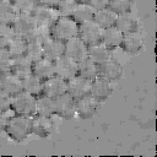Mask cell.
Here are the masks:
<instances>
[{"label": "cell", "mask_w": 157, "mask_h": 157, "mask_svg": "<svg viewBox=\"0 0 157 157\" xmlns=\"http://www.w3.org/2000/svg\"><path fill=\"white\" fill-rule=\"evenodd\" d=\"M5 131L7 134V136L16 141V142H21L23 140H26L31 134H32V129H31V117H25V115H15L12 118H9Z\"/></svg>", "instance_id": "1"}, {"label": "cell", "mask_w": 157, "mask_h": 157, "mask_svg": "<svg viewBox=\"0 0 157 157\" xmlns=\"http://www.w3.org/2000/svg\"><path fill=\"white\" fill-rule=\"evenodd\" d=\"M77 34H78V23L72 17L60 16L50 27V37L61 40L64 43L74 37H77Z\"/></svg>", "instance_id": "2"}, {"label": "cell", "mask_w": 157, "mask_h": 157, "mask_svg": "<svg viewBox=\"0 0 157 157\" xmlns=\"http://www.w3.org/2000/svg\"><path fill=\"white\" fill-rule=\"evenodd\" d=\"M36 108H37V97L32 96L31 93L22 91L12 96L11 109L17 115L33 117L36 114Z\"/></svg>", "instance_id": "3"}, {"label": "cell", "mask_w": 157, "mask_h": 157, "mask_svg": "<svg viewBox=\"0 0 157 157\" xmlns=\"http://www.w3.org/2000/svg\"><path fill=\"white\" fill-rule=\"evenodd\" d=\"M103 28L99 27L93 20L78 23V34L77 37L81 38L88 47L94 45L102 42Z\"/></svg>", "instance_id": "4"}, {"label": "cell", "mask_w": 157, "mask_h": 157, "mask_svg": "<svg viewBox=\"0 0 157 157\" xmlns=\"http://www.w3.org/2000/svg\"><path fill=\"white\" fill-rule=\"evenodd\" d=\"M76 99L72 98L67 92L54 99V114L61 119L71 120L76 115L75 109Z\"/></svg>", "instance_id": "5"}, {"label": "cell", "mask_w": 157, "mask_h": 157, "mask_svg": "<svg viewBox=\"0 0 157 157\" xmlns=\"http://www.w3.org/2000/svg\"><path fill=\"white\" fill-rule=\"evenodd\" d=\"M54 71L56 76L67 81L77 76V61L64 54L54 60Z\"/></svg>", "instance_id": "6"}, {"label": "cell", "mask_w": 157, "mask_h": 157, "mask_svg": "<svg viewBox=\"0 0 157 157\" xmlns=\"http://www.w3.org/2000/svg\"><path fill=\"white\" fill-rule=\"evenodd\" d=\"M33 16L37 20V23L39 26H44L50 28L54 22L60 17L56 7L53 6H45V5H37L36 9L33 10Z\"/></svg>", "instance_id": "7"}, {"label": "cell", "mask_w": 157, "mask_h": 157, "mask_svg": "<svg viewBox=\"0 0 157 157\" xmlns=\"http://www.w3.org/2000/svg\"><path fill=\"white\" fill-rule=\"evenodd\" d=\"M98 105H99V102L94 99L91 94L78 98L76 99V103H75L76 115L80 119H90L97 113Z\"/></svg>", "instance_id": "8"}, {"label": "cell", "mask_w": 157, "mask_h": 157, "mask_svg": "<svg viewBox=\"0 0 157 157\" xmlns=\"http://www.w3.org/2000/svg\"><path fill=\"white\" fill-rule=\"evenodd\" d=\"M65 55L77 63L88 56V45L78 37H74L65 42Z\"/></svg>", "instance_id": "9"}, {"label": "cell", "mask_w": 157, "mask_h": 157, "mask_svg": "<svg viewBox=\"0 0 157 157\" xmlns=\"http://www.w3.org/2000/svg\"><path fill=\"white\" fill-rule=\"evenodd\" d=\"M123 75V66L115 59L109 58L108 60L98 65V76L108 81H117Z\"/></svg>", "instance_id": "10"}, {"label": "cell", "mask_w": 157, "mask_h": 157, "mask_svg": "<svg viewBox=\"0 0 157 157\" xmlns=\"http://www.w3.org/2000/svg\"><path fill=\"white\" fill-rule=\"evenodd\" d=\"M53 126H54V124H53L50 117H45V115H40V114H34L33 117H31L32 134L37 135L40 139L48 137L53 131Z\"/></svg>", "instance_id": "11"}, {"label": "cell", "mask_w": 157, "mask_h": 157, "mask_svg": "<svg viewBox=\"0 0 157 157\" xmlns=\"http://www.w3.org/2000/svg\"><path fill=\"white\" fill-rule=\"evenodd\" d=\"M91 92V81L87 78H83L81 76H75L70 80H67V93L75 98H82Z\"/></svg>", "instance_id": "12"}, {"label": "cell", "mask_w": 157, "mask_h": 157, "mask_svg": "<svg viewBox=\"0 0 157 157\" xmlns=\"http://www.w3.org/2000/svg\"><path fill=\"white\" fill-rule=\"evenodd\" d=\"M12 26H13L15 33L17 36L26 37L29 32H32L38 26V23H37V20L34 18L33 13H23V12H20L17 15L16 20L13 21Z\"/></svg>", "instance_id": "13"}, {"label": "cell", "mask_w": 157, "mask_h": 157, "mask_svg": "<svg viewBox=\"0 0 157 157\" xmlns=\"http://www.w3.org/2000/svg\"><path fill=\"white\" fill-rule=\"evenodd\" d=\"M67 92V81L54 75L44 81L43 94L49 96L50 98H58Z\"/></svg>", "instance_id": "14"}, {"label": "cell", "mask_w": 157, "mask_h": 157, "mask_svg": "<svg viewBox=\"0 0 157 157\" xmlns=\"http://www.w3.org/2000/svg\"><path fill=\"white\" fill-rule=\"evenodd\" d=\"M113 92V86H112V82L105 80V78H102V77H96L94 80L91 81V92L90 94L97 99L98 102H103L105 101Z\"/></svg>", "instance_id": "15"}, {"label": "cell", "mask_w": 157, "mask_h": 157, "mask_svg": "<svg viewBox=\"0 0 157 157\" xmlns=\"http://www.w3.org/2000/svg\"><path fill=\"white\" fill-rule=\"evenodd\" d=\"M1 90L9 93L10 96H15L23 91V81L21 77L15 75L13 72H6L0 75Z\"/></svg>", "instance_id": "16"}, {"label": "cell", "mask_w": 157, "mask_h": 157, "mask_svg": "<svg viewBox=\"0 0 157 157\" xmlns=\"http://www.w3.org/2000/svg\"><path fill=\"white\" fill-rule=\"evenodd\" d=\"M42 48H43V55L44 58L54 61L56 60L58 58H60L61 55L65 54V43L61 42V40H58L53 37L48 38L43 44H42Z\"/></svg>", "instance_id": "17"}, {"label": "cell", "mask_w": 157, "mask_h": 157, "mask_svg": "<svg viewBox=\"0 0 157 157\" xmlns=\"http://www.w3.org/2000/svg\"><path fill=\"white\" fill-rule=\"evenodd\" d=\"M32 74L36 75L37 77L42 78L43 81L48 80L49 77L55 75L54 71V61L47 59V58H42L39 60H36L32 63Z\"/></svg>", "instance_id": "18"}, {"label": "cell", "mask_w": 157, "mask_h": 157, "mask_svg": "<svg viewBox=\"0 0 157 157\" xmlns=\"http://www.w3.org/2000/svg\"><path fill=\"white\" fill-rule=\"evenodd\" d=\"M119 47L126 54H137L144 47V40L137 34V32L129 33V34H124Z\"/></svg>", "instance_id": "19"}, {"label": "cell", "mask_w": 157, "mask_h": 157, "mask_svg": "<svg viewBox=\"0 0 157 157\" xmlns=\"http://www.w3.org/2000/svg\"><path fill=\"white\" fill-rule=\"evenodd\" d=\"M117 20H118V13H115V12H114L113 10H110L109 7H104V9L96 10L94 16H93V21H94L99 27H102L103 29H104V28H108V27L115 26Z\"/></svg>", "instance_id": "20"}, {"label": "cell", "mask_w": 157, "mask_h": 157, "mask_svg": "<svg viewBox=\"0 0 157 157\" xmlns=\"http://www.w3.org/2000/svg\"><path fill=\"white\" fill-rule=\"evenodd\" d=\"M124 34L115 27H108V28H104L103 29V34H102V43L110 50H114L117 49L120 43H121V39H123Z\"/></svg>", "instance_id": "21"}, {"label": "cell", "mask_w": 157, "mask_h": 157, "mask_svg": "<svg viewBox=\"0 0 157 157\" xmlns=\"http://www.w3.org/2000/svg\"><path fill=\"white\" fill-rule=\"evenodd\" d=\"M115 27L123 34L135 33L139 29V22L130 12L129 13H121V15H118V20H117Z\"/></svg>", "instance_id": "22"}, {"label": "cell", "mask_w": 157, "mask_h": 157, "mask_svg": "<svg viewBox=\"0 0 157 157\" xmlns=\"http://www.w3.org/2000/svg\"><path fill=\"white\" fill-rule=\"evenodd\" d=\"M77 75L90 81L98 77V64H96L88 56L77 63Z\"/></svg>", "instance_id": "23"}, {"label": "cell", "mask_w": 157, "mask_h": 157, "mask_svg": "<svg viewBox=\"0 0 157 157\" xmlns=\"http://www.w3.org/2000/svg\"><path fill=\"white\" fill-rule=\"evenodd\" d=\"M32 63L33 61L26 55L15 58L12 61L11 72H13L15 75H17L21 78H25L32 74Z\"/></svg>", "instance_id": "24"}, {"label": "cell", "mask_w": 157, "mask_h": 157, "mask_svg": "<svg viewBox=\"0 0 157 157\" xmlns=\"http://www.w3.org/2000/svg\"><path fill=\"white\" fill-rule=\"evenodd\" d=\"M94 12H96V9L90 2H77L75 11H74L71 17L77 23H82V22L93 20Z\"/></svg>", "instance_id": "25"}, {"label": "cell", "mask_w": 157, "mask_h": 157, "mask_svg": "<svg viewBox=\"0 0 157 157\" xmlns=\"http://www.w3.org/2000/svg\"><path fill=\"white\" fill-rule=\"evenodd\" d=\"M23 81V91L31 93L34 97H39L43 94V88H44V81L36 75L31 74L29 76L22 78Z\"/></svg>", "instance_id": "26"}, {"label": "cell", "mask_w": 157, "mask_h": 157, "mask_svg": "<svg viewBox=\"0 0 157 157\" xmlns=\"http://www.w3.org/2000/svg\"><path fill=\"white\" fill-rule=\"evenodd\" d=\"M88 58L92 59L96 64H101L105 60H108L109 58H112V50L108 49L102 42L97 43L94 45L88 47Z\"/></svg>", "instance_id": "27"}, {"label": "cell", "mask_w": 157, "mask_h": 157, "mask_svg": "<svg viewBox=\"0 0 157 157\" xmlns=\"http://www.w3.org/2000/svg\"><path fill=\"white\" fill-rule=\"evenodd\" d=\"M27 47H28V42L25 37L22 36H15L10 43H9V47H7V50L10 53V55L12 56V59L15 58H20V56H23L26 55L27 53Z\"/></svg>", "instance_id": "28"}, {"label": "cell", "mask_w": 157, "mask_h": 157, "mask_svg": "<svg viewBox=\"0 0 157 157\" xmlns=\"http://www.w3.org/2000/svg\"><path fill=\"white\" fill-rule=\"evenodd\" d=\"M36 114L52 117L54 114V98H50L47 94H42V96L37 97Z\"/></svg>", "instance_id": "29"}, {"label": "cell", "mask_w": 157, "mask_h": 157, "mask_svg": "<svg viewBox=\"0 0 157 157\" xmlns=\"http://www.w3.org/2000/svg\"><path fill=\"white\" fill-rule=\"evenodd\" d=\"M18 15V11L11 1H0V22L13 23Z\"/></svg>", "instance_id": "30"}, {"label": "cell", "mask_w": 157, "mask_h": 157, "mask_svg": "<svg viewBox=\"0 0 157 157\" xmlns=\"http://www.w3.org/2000/svg\"><path fill=\"white\" fill-rule=\"evenodd\" d=\"M25 38L27 39V42L43 44L48 38H50V28L38 25V26H37L32 32H29Z\"/></svg>", "instance_id": "31"}, {"label": "cell", "mask_w": 157, "mask_h": 157, "mask_svg": "<svg viewBox=\"0 0 157 157\" xmlns=\"http://www.w3.org/2000/svg\"><path fill=\"white\" fill-rule=\"evenodd\" d=\"M132 0H109L108 7L113 10L115 13H129L132 7Z\"/></svg>", "instance_id": "32"}, {"label": "cell", "mask_w": 157, "mask_h": 157, "mask_svg": "<svg viewBox=\"0 0 157 157\" xmlns=\"http://www.w3.org/2000/svg\"><path fill=\"white\" fill-rule=\"evenodd\" d=\"M77 2H78L77 0H60L59 4L56 5V10H58L60 16L71 17L74 11H75Z\"/></svg>", "instance_id": "33"}, {"label": "cell", "mask_w": 157, "mask_h": 157, "mask_svg": "<svg viewBox=\"0 0 157 157\" xmlns=\"http://www.w3.org/2000/svg\"><path fill=\"white\" fill-rule=\"evenodd\" d=\"M16 10L23 13H32L36 6L38 5V0H11Z\"/></svg>", "instance_id": "34"}, {"label": "cell", "mask_w": 157, "mask_h": 157, "mask_svg": "<svg viewBox=\"0 0 157 157\" xmlns=\"http://www.w3.org/2000/svg\"><path fill=\"white\" fill-rule=\"evenodd\" d=\"M12 56L10 55L7 49H0V75L11 72L12 67Z\"/></svg>", "instance_id": "35"}, {"label": "cell", "mask_w": 157, "mask_h": 157, "mask_svg": "<svg viewBox=\"0 0 157 157\" xmlns=\"http://www.w3.org/2000/svg\"><path fill=\"white\" fill-rule=\"evenodd\" d=\"M26 56H28L32 61H36V60L42 59V58L44 56V55H43V48H42V44L28 42V47H27Z\"/></svg>", "instance_id": "36"}, {"label": "cell", "mask_w": 157, "mask_h": 157, "mask_svg": "<svg viewBox=\"0 0 157 157\" xmlns=\"http://www.w3.org/2000/svg\"><path fill=\"white\" fill-rule=\"evenodd\" d=\"M16 36L12 23H4L0 22V39L11 40Z\"/></svg>", "instance_id": "37"}, {"label": "cell", "mask_w": 157, "mask_h": 157, "mask_svg": "<svg viewBox=\"0 0 157 157\" xmlns=\"http://www.w3.org/2000/svg\"><path fill=\"white\" fill-rule=\"evenodd\" d=\"M11 103H12V96H10L5 91L0 90V112L6 113L7 110H10Z\"/></svg>", "instance_id": "38"}, {"label": "cell", "mask_w": 157, "mask_h": 157, "mask_svg": "<svg viewBox=\"0 0 157 157\" xmlns=\"http://www.w3.org/2000/svg\"><path fill=\"white\" fill-rule=\"evenodd\" d=\"M88 2H90L96 10L108 7V5H109V0H88Z\"/></svg>", "instance_id": "39"}, {"label": "cell", "mask_w": 157, "mask_h": 157, "mask_svg": "<svg viewBox=\"0 0 157 157\" xmlns=\"http://www.w3.org/2000/svg\"><path fill=\"white\" fill-rule=\"evenodd\" d=\"M7 120H9V117H6V115H5V113L0 112V132L5 131V128H6Z\"/></svg>", "instance_id": "40"}, {"label": "cell", "mask_w": 157, "mask_h": 157, "mask_svg": "<svg viewBox=\"0 0 157 157\" xmlns=\"http://www.w3.org/2000/svg\"><path fill=\"white\" fill-rule=\"evenodd\" d=\"M60 0H38L39 5H45V6H53L56 7V5L59 4Z\"/></svg>", "instance_id": "41"}, {"label": "cell", "mask_w": 157, "mask_h": 157, "mask_svg": "<svg viewBox=\"0 0 157 157\" xmlns=\"http://www.w3.org/2000/svg\"><path fill=\"white\" fill-rule=\"evenodd\" d=\"M78 2H88V0H77Z\"/></svg>", "instance_id": "42"}, {"label": "cell", "mask_w": 157, "mask_h": 157, "mask_svg": "<svg viewBox=\"0 0 157 157\" xmlns=\"http://www.w3.org/2000/svg\"><path fill=\"white\" fill-rule=\"evenodd\" d=\"M0 1H11V0H0Z\"/></svg>", "instance_id": "43"}, {"label": "cell", "mask_w": 157, "mask_h": 157, "mask_svg": "<svg viewBox=\"0 0 157 157\" xmlns=\"http://www.w3.org/2000/svg\"><path fill=\"white\" fill-rule=\"evenodd\" d=\"M0 90H1V82H0Z\"/></svg>", "instance_id": "44"}]
</instances>
